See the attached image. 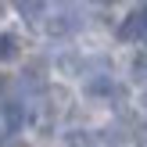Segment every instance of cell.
Masks as SVG:
<instances>
[{"mask_svg":"<svg viewBox=\"0 0 147 147\" xmlns=\"http://www.w3.org/2000/svg\"><path fill=\"white\" fill-rule=\"evenodd\" d=\"M144 32H147V14H144V11L126 14V22L119 25V40H140Z\"/></svg>","mask_w":147,"mask_h":147,"instance_id":"6da1fadb","label":"cell"},{"mask_svg":"<svg viewBox=\"0 0 147 147\" xmlns=\"http://www.w3.org/2000/svg\"><path fill=\"white\" fill-rule=\"evenodd\" d=\"M76 29H79V18H76V14H68V11L47 18V36H68V32H76Z\"/></svg>","mask_w":147,"mask_h":147,"instance_id":"7a4b0ae2","label":"cell"},{"mask_svg":"<svg viewBox=\"0 0 147 147\" xmlns=\"http://www.w3.org/2000/svg\"><path fill=\"white\" fill-rule=\"evenodd\" d=\"M14 11H18L25 22H32V25H36V22L43 18V0H14Z\"/></svg>","mask_w":147,"mask_h":147,"instance_id":"3957f363","label":"cell"},{"mask_svg":"<svg viewBox=\"0 0 147 147\" xmlns=\"http://www.w3.org/2000/svg\"><path fill=\"white\" fill-rule=\"evenodd\" d=\"M18 54V36L14 32H0V61H11Z\"/></svg>","mask_w":147,"mask_h":147,"instance_id":"277c9868","label":"cell"},{"mask_svg":"<svg viewBox=\"0 0 147 147\" xmlns=\"http://www.w3.org/2000/svg\"><path fill=\"white\" fill-rule=\"evenodd\" d=\"M97 144V136L86 133V129H76V133H68V147H93Z\"/></svg>","mask_w":147,"mask_h":147,"instance_id":"5b68a950","label":"cell"},{"mask_svg":"<svg viewBox=\"0 0 147 147\" xmlns=\"http://www.w3.org/2000/svg\"><path fill=\"white\" fill-rule=\"evenodd\" d=\"M86 93H90V97L111 93V79H108V76H100V79H90V83H86Z\"/></svg>","mask_w":147,"mask_h":147,"instance_id":"8992f818","label":"cell"},{"mask_svg":"<svg viewBox=\"0 0 147 147\" xmlns=\"http://www.w3.org/2000/svg\"><path fill=\"white\" fill-rule=\"evenodd\" d=\"M133 76L136 79H147V50H140V54L133 57Z\"/></svg>","mask_w":147,"mask_h":147,"instance_id":"52a82bcc","label":"cell"},{"mask_svg":"<svg viewBox=\"0 0 147 147\" xmlns=\"http://www.w3.org/2000/svg\"><path fill=\"white\" fill-rule=\"evenodd\" d=\"M0 147H29V144H25V140H18L14 133H4V136H0Z\"/></svg>","mask_w":147,"mask_h":147,"instance_id":"ba28073f","label":"cell"},{"mask_svg":"<svg viewBox=\"0 0 147 147\" xmlns=\"http://www.w3.org/2000/svg\"><path fill=\"white\" fill-rule=\"evenodd\" d=\"M4 83H7V79H4V76H0V90H4Z\"/></svg>","mask_w":147,"mask_h":147,"instance_id":"9c48e42d","label":"cell"},{"mask_svg":"<svg viewBox=\"0 0 147 147\" xmlns=\"http://www.w3.org/2000/svg\"><path fill=\"white\" fill-rule=\"evenodd\" d=\"M97 4H111V0H97Z\"/></svg>","mask_w":147,"mask_h":147,"instance_id":"30bf717a","label":"cell"},{"mask_svg":"<svg viewBox=\"0 0 147 147\" xmlns=\"http://www.w3.org/2000/svg\"><path fill=\"white\" fill-rule=\"evenodd\" d=\"M144 108H147V93H144Z\"/></svg>","mask_w":147,"mask_h":147,"instance_id":"8fae6325","label":"cell"},{"mask_svg":"<svg viewBox=\"0 0 147 147\" xmlns=\"http://www.w3.org/2000/svg\"><path fill=\"white\" fill-rule=\"evenodd\" d=\"M144 14H147V11H144Z\"/></svg>","mask_w":147,"mask_h":147,"instance_id":"7c38bea8","label":"cell"}]
</instances>
